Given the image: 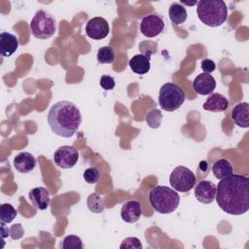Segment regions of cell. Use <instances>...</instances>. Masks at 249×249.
Listing matches in <instances>:
<instances>
[{
	"mask_svg": "<svg viewBox=\"0 0 249 249\" xmlns=\"http://www.w3.org/2000/svg\"><path fill=\"white\" fill-rule=\"evenodd\" d=\"M164 28V21L157 14H151L144 17L140 23V31L141 33L148 37L153 38L160 35Z\"/></svg>",
	"mask_w": 249,
	"mask_h": 249,
	"instance_id": "obj_9",
	"label": "cell"
},
{
	"mask_svg": "<svg viewBox=\"0 0 249 249\" xmlns=\"http://www.w3.org/2000/svg\"><path fill=\"white\" fill-rule=\"evenodd\" d=\"M142 215L141 204L136 200H128L124 202L121 209V217L123 221L132 224L139 220Z\"/></svg>",
	"mask_w": 249,
	"mask_h": 249,
	"instance_id": "obj_13",
	"label": "cell"
},
{
	"mask_svg": "<svg viewBox=\"0 0 249 249\" xmlns=\"http://www.w3.org/2000/svg\"><path fill=\"white\" fill-rule=\"evenodd\" d=\"M97 61L101 64H110L115 60V52L112 47H101L97 52Z\"/></svg>",
	"mask_w": 249,
	"mask_h": 249,
	"instance_id": "obj_23",
	"label": "cell"
},
{
	"mask_svg": "<svg viewBox=\"0 0 249 249\" xmlns=\"http://www.w3.org/2000/svg\"><path fill=\"white\" fill-rule=\"evenodd\" d=\"M78 160L79 153L72 146H61L53 154V162L56 166L63 169L73 167Z\"/></svg>",
	"mask_w": 249,
	"mask_h": 249,
	"instance_id": "obj_8",
	"label": "cell"
},
{
	"mask_svg": "<svg viewBox=\"0 0 249 249\" xmlns=\"http://www.w3.org/2000/svg\"><path fill=\"white\" fill-rule=\"evenodd\" d=\"M10 235V229L5 226V223L1 222V237L5 238Z\"/></svg>",
	"mask_w": 249,
	"mask_h": 249,
	"instance_id": "obj_33",
	"label": "cell"
},
{
	"mask_svg": "<svg viewBox=\"0 0 249 249\" xmlns=\"http://www.w3.org/2000/svg\"><path fill=\"white\" fill-rule=\"evenodd\" d=\"M160 107L166 112H173L179 109L185 101V92L183 89L175 83L163 84L159 92Z\"/></svg>",
	"mask_w": 249,
	"mask_h": 249,
	"instance_id": "obj_5",
	"label": "cell"
},
{
	"mask_svg": "<svg viewBox=\"0 0 249 249\" xmlns=\"http://www.w3.org/2000/svg\"><path fill=\"white\" fill-rule=\"evenodd\" d=\"M59 247L61 249H84V244L82 239L74 234L67 235L61 240Z\"/></svg>",
	"mask_w": 249,
	"mask_h": 249,
	"instance_id": "obj_24",
	"label": "cell"
},
{
	"mask_svg": "<svg viewBox=\"0 0 249 249\" xmlns=\"http://www.w3.org/2000/svg\"><path fill=\"white\" fill-rule=\"evenodd\" d=\"M139 51L141 52V54H144L147 57L151 58V56L158 51V44L150 40L143 41L139 44Z\"/></svg>",
	"mask_w": 249,
	"mask_h": 249,
	"instance_id": "obj_27",
	"label": "cell"
},
{
	"mask_svg": "<svg viewBox=\"0 0 249 249\" xmlns=\"http://www.w3.org/2000/svg\"><path fill=\"white\" fill-rule=\"evenodd\" d=\"M29 27L32 35L41 40L51 38L56 30L55 19L44 10H39L34 15Z\"/></svg>",
	"mask_w": 249,
	"mask_h": 249,
	"instance_id": "obj_6",
	"label": "cell"
},
{
	"mask_svg": "<svg viewBox=\"0 0 249 249\" xmlns=\"http://www.w3.org/2000/svg\"><path fill=\"white\" fill-rule=\"evenodd\" d=\"M195 196L203 204L213 202L216 196V185L211 181L201 180L195 188Z\"/></svg>",
	"mask_w": 249,
	"mask_h": 249,
	"instance_id": "obj_11",
	"label": "cell"
},
{
	"mask_svg": "<svg viewBox=\"0 0 249 249\" xmlns=\"http://www.w3.org/2000/svg\"><path fill=\"white\" fill-rule=\"evenodd\" d=\"M17 215H18V211L12 204H10V203L1 204V207H0V221L1 222L5 223V224H9L16 218Z\"/></svg>",
	"mask_w": 249,
	"mask_h": 249,
	"instance_id": "obj_22",
	"label": "cell"
},
{
	"mask_svg": "<svg viewBox=\"0 0 249 249\" xmlns=\"http://www.w3.org/2000/svg\"><path fill=\"white\" fill-rule=\"evenodd\" d=\"M14 166L20 173H28L36 166V159L28 152L18 153L14 159Z\"/></svg>",
	"mask_w": 249,
	"mask_h": 249,
	"instance_id": "obj_16",
	"label": "cell"
},
{
	"mask_svg": "<svg viewBox=\"0 0 249 249\" xmlns=\"http://www.w3.org/2000/svg\"><path fill=\"white\" fill-rule=\"evenodd\" d=\"M28 196L32 204L40 210L47 209L50 205V202H51L50 194L46 188H43V187L34 188L29 191Z\"/></svg>",
	"mask_w": 249,
	"mask_h": 249,
	"instance_id": "obj_15",
	"label": "cell"
},
{
	"mask_svg": "<svg viewBox=\"0 0 249 249\" xmlns=\"http://www.w3.org/2000/svg\"><path fill=\"white\" fill-rule=\"evenodd\" d=\"M149 57H147L144 54H135L129 59V67L131 70L139 75H144L149 72L151 68V63H150Z\"/></svg>",
	"mask_w": 249,
	"mask_h": 249,
	"instance_id": "obj_19",
	"label": "cell"
},
{
	"mask_svg": "<svg viewBox=\"0 0 249 249\" xmlns=\"http://www.w3.org/2000/svg\"><path fill=\"white\" fill-rule=\"evenodd\" d=\"M83 178L89 184H96L100 179V172L97 167L91 166L84 171Z\"/></svg>",
	"mask_w": 249,
	"mask_h": 249,
	"instance_id": "obj_28",
	"label": "cell"
},
{
	"mask_svg": "<svg viewBox=\"0 0 249 249\" xmlns=\"http://www.w3.org/2000/svg\"><path fill=\"white\" fill-rule=\"evenodd\" d=\"M200 66H201L202 71H203L204 73H208V74L212 73V72L215 70V68H216L215 62H214L213 60L209 59V58H205V59H203V60L201 61Z\"/></svg>",
	"mask_w": 249,
	"mask_h": 249,
	"instance_id": "obj_32",
	"label": "cell"
},
{
	"mask_svg": "<svg viewBox=\"0 0 249 249\" xmlns=\"http://www.w3.org/2000/svg\"><path fill=\"white\" fill-rule=\"evenodd\" d=\"M168 17L172 23L179 25L182 24L188 17L185 7L179 3H172L168 9Z\"/></svg>",
	"mask_w": 249,
	"mask_h": 249,
	"instance_id": "obj_21",
	"label": "cell"
},
{
	"mask_svg": "<svg viewBox=\"0 0 249 249\" xmlns=\"http://www.w3.org/2000/svg\"><path fill=\"white\" fill-rule=\"evenodd\" d=\"M161 120H162V114H161V111L159 110V109L151 110L146 115L147 124L151 128H159L160 125Z\"/></svg>",
	"mask_w": 249,
	"mask_h": 249,
	"instance_id": "obj_26",
	"label": "cell"
},
{
	"mask_svg": "<svg viewBox=\"0 0 249 249\" xmlns=\"http://www.w3.org/2000/svg\"><path fill=\"white\" fill-rule=\"evenodd\" d=\"M18 47V40L16 35L10 32L0 34V54L3 57H9L16 53Z\"/></svg>",
	"mask_w": 249,
	"mask_h": 249,
	"instance_id": "obj_14",
	"label": "cell"
},
{
	"mask_svg": "<svg viewBox=\"0 0 249 249\" xmlns=\"http://www.w3.org/2000/svg\"><path fill=\"white\" fill-rule=\"evenodd\" d=\"M87 204L89 209L93 213H101L104 210V202L103 199L96 194H90L88 196Z\"/></svg>",
	"mask_w": 249,
	"mask_h": 249,
	"instance_id": "obj_25",
	"label": "cell"
},
{
	"mask_svg": "<svg viewBox=\"0 0 249 249\" xmlns=\"http://www.w3.org/2000/svg\"><path fill=\"white\" fill-rule=\"evenodd\" d=\"M100 87L105 90H111L115 88V80L112 76L102 75L99 81Z\"/></svg>",
	"mask_w": 249,
	"mask_h": 249,
	"instance_id": "obj_30",
	"label": "cell"
},
{
	"mask_svg": "<svg viewBox=\"0 0 249 249\" xmlns=\"http://www.w3.org/2000/svg\"><path fill=\"white\" fill-rule=\"evenodd\" d=\"M199 20L210 27L222 25L228 18V7L223 0H201L196 3Z\"/></svg>",
	"mask_w": 249,
	"mask_h": 249,
	"instance_id": "obj_3",
	"label": "cell"
},
{
	"mask_svg": "<svg viewBox=\"0 0 249 249\" xmlns=\"http://www.w3.org/2000/svg\"><path fill=\"white\" fill-rule=\"evenodd\" d=\"M218 206L230 215H243L249 210V180L240 174L221 179L216 186Z\"/></svg>",
	"mask_w": 249,
	"mask_h": 249,
	"instance_id": "obj_1",
	"label": "cell"
},
{
	"mask_svg": "<svg viewBox=\"0 0 249 249\" xmlns=\"http://www.w3.org/2000/svg\"><path fill=\"white\" fill-rule=\"evenodd\" d=\"M196 181L195 173L190 168L183 165L176 166L169 176V183L172 189L180 193L191 191L195 187Z\"/></svg>",
	"mask_w": 249,
	"mask_h": 249,
	"instance_id": "obj_7",
	"label": "cell"
},
{
	"mask_svg": "<svg viewBox=\"0 0 249 249\" xmlns=\"http://www.w3.org/2000/svg\"><path fill=\"white\" fill-rule=\"evenodd\" d=\"M120 248L121 249H142V243L137 237L129 236L124 238L122 241Z\"/></svg>",
	"mask_w": 249,
	"mask_h": 249,
	"instance_id": "obj_29",
	"label": "cell"
},
{
	"mask_svg": "<svg viewBox=\"0 0 249 249\" xmlns=\"http://www.w3.org/2000/svg\"><path fill=\"white\" fill-rule=\"evenodd\" d=\"M181 3H182V4H187V5H190V6H194V5H196L197 2H196V1H194L193 3H189V2H186V1H182Z\"/></svg>",
	"mask_w": 249,
	"mask_h": 249,
	"instance_id": "obj_34",
	"label": "cell"
},
{
	"mask_svg": "<svg viewBox=\"0 0 249 249\" xmlns=\"http://www.w3.org/2000/svg\"><path fill=\"white\" fill-rule=\"evenodd\" d=\"M229 106V100L226 96L220 93H212L203 103V109L205 111L213 113H221L226 111Z\"/></svg>",
	"mask_w": 249,
	"mask_h": 249,
	"instance_id": "obj_17",
	"label": "cell"
},
{
	"mask_svg": "<svg viewBox=\"0 0 249 249\" xmlns=\"http://www.w3.org/2000/svg\"><path fill=\"white\" fill-rule=\"evenodd\" d=\"M212 172L217 179H224L232 174L233 168L231 163L227 159H220L214 162Z\"/></svg>",
	"mask_w": 249,
	"mask_h": 249,
	"instance_id": "obj_20",
	"label": "cell"
},
{
	"mask_svg": "<svg viewBox=\"0 0 249 249\" xmlns=\"http://www.w3.org/2000/svg\"><path fill=\"white\" fill-rule=\"evenodd\" d=\"M23 229L20 224H16L10 228V236L13 239H18L23 235Z\"/></svg>",
	"mask_w": 249,
	"mask_h": 249,
	"instance_id": "obj_31",
	"label": "cell"
},
{
	"mask_svg": "<svg viewBox=\"0 0 249 249\" xmlns=\"http://www.w3.org/2000/svg\"><path fill=\"white\" fill-rule=\"evenodd\" d=\"M151 206L160 214H169L174 212L180 203L178 193L166 186L154 187L149 193Z\"/></svg>",
	"mask_w": 249,
	"mask_h": 249,
	"instance_id": "obj_4",
	"label": "cell"
},
{
	"mask_svg": "<svg viewBox=\"0 0 249 249\" xmlns=\"http://www.w3.org/2000/svg\"><path fill=\"white\" fill-rule=\"evenodd\" d=\"M231 119L237 126L247 128L249 126V104L247 102L236 104L232 108Z\"/></svg>",
	"mask_w": 249,
	"mask_h": 249,
	"instance_id": "obj_18",
	"label": "cell"
},
{
	"mask_svg": "<svg viewBox=\"0 0 249 249\" xmlns=\"http://www.w3.org/2000/svg\"><path fill=\"white\" fill-rule=\"evenodd\" d=\"M47 120L54 134L70 138L80 127L82 114L76 104L68 100H61L50 108Z\"/></svg>",
	"mask_w": 249,
	"mask_h": 249,
	"instance_id": "obj_2",
	"label": "cell"
},
{
	"mask_svg": "<svg viewBox=\"0 0 249 249\" xmlns=\"http://www.w3.org/2000/svg\"><path fill=\"white\" fill-rule=\"evenodd\" d=\"M110 27L108 21L101 17H95L90 18L86 25L87 35L93 40H101L107 37Z\"/></svg>",
	"mask_w": 249,
	"mask_h": 249,
	"instance_id": "obj_10",
	"label": "cell"
},
{
	"mask_svg": "<svg viewBox=\"0 0 249 249\" xmlns=\"http://www.w3.org/2000/svg\"><path fill=\"white\" fill-rule=\"evenodd\" d=\"M193 87L196 93L200 95H208L214 91L216 88V81L212 75L203 72L195 78Z\"/></svg>",
	"mask_w": 249,
	"mask_h": 249,
	"instance_id": "obj_12",
	"label": "cell"
}]
</instances>
